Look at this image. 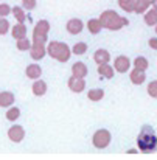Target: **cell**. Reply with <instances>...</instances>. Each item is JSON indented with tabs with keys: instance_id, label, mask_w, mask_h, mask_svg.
I'll return each mask as SVG.
<instances>
[{
	"instance_id": "obj_27",
	"label": "cell",
	"mask_w": 157,
	"mask_h": 160,
	"mask_svg": "<svg viewBox=\"0 0 157 160\" xmlns=\"http://www.w3.org/2000/svg\"><path fill=\"white\" fill-rule=\"evenodd\" d=\"M31 48V42L27 39V38H22V39H17V50L20 52H27Z\"/></svg>"
},
{
	"instance_id": "obj_10",
	"label": "cell",
	"mask_w": 157,
	"mask_h": 160,
	"mask_svg": "<svg viewBox=\"0 0 157 160\" xmlns=\"http://www.w3.org/2000/svg\"><path fill=\"white\" fill-rule=\"evenodd\" d=\"M65 28H67V31H68L70 34H79V33L83 31V28H84V23H83V20H79V19H70V20L67 22Z\"/></svg>"
},
{
	"instance_id": "obj_17",
	"label": "cell",
	"mask_w": 157,
	"mask_h": 160,
	"mask_svg": "<svg viewBox=\"0 0 157 160\" xmlns=\"http://www.w3.org/2000/svg\"><path fill=\"white\" fill-rule=\"evenodd\" d=\"M98 75L103 76V78L110 79V78H114V68L109 65V62H106V64H98Z\"/></svg>"
},
{
	"instance_id": "obj_13",
	"label": "cell",
	"mask_w": 157,
	"mask_h": 160,
	"mask_svg": "<svg viewBox=\"0 0 157 160\" xmlns=\"http://www.w3.org/2000/svg\"><path fill=\"white\" fill-rule=\"evenodd\" d=\"M72 73L73 76H78V78H86L89 70H87V65L84 62H75L72 65Z\"/></svg>"
},
{
	"instance_id": "obj_20",
	"label": "cell",
	"mask_w": 157,
	"mask_h": 160,
	"mask_svg": "<svg viewBox=\"0 0 157 160\" xmlns=\"http://www.w3.org/2000/svg\"><path fill=\"white\" fill-rule=\"evenodd\" d=\"M153 0H135V6H134V12L137 14H142L145 12L149 6H151Z\"/></svg>"
},
{
	"instance_id": "obj_4",
	"label": "cell",
	"mask_w": 157,
	"mask_h": 160,
	"mask_svg": "<svg viewBox=\"0 0 157 160\" xmlns=\"http://www.w3.org/2000/svg\"><path fill=\"white\" fill-rule=\"evenodd\" d=\"M47 54H50L53 59L59 62H67L72 56V50L65 42L61 41H52L47 44Z\"/></svg>"
},
{
	"instance_id": "obj_2",
	"label": "cell",
	"mask_w": 157,
	"mask_h": 160,
	"mask_svg": "<svg viewBox=\"0 0 157 160\" xmlns=\"http://www.w3.org/2000/svg\"><path fill=\"white\" fill-rule=\"evenodd\" d=\"M137 145L139 149L145 154L148 152H154L157 149V137L154 134V129L151 126H143L139 137H137Z\"/></svg>"
},
{
	"instance_id": "obj_3",
	"label": "cell",
	"mask_w": 157,
	"mask_h": 160,
	"mask_svg": "<svg viewBox=\"0 0 157 160\" xmlns=\"http://www.w3.org/2000/svg\"><path fill=\"white\" fill-rule=\"evenodd\" d=\"M100 22H101L103 28L110 30V31H118V30H121L124 25L129 23V20H128L126 17H121L118 12H115V11H112V9H106V11L101 12Z\"/></svg>"
},
{
	"instance_id": "obj_33",
	"label": "cell",
	"mask_w": 157,
	"mask_h": 160,
	"mask_svg": "<svg viewBox=\"0 0 157 160\" xmlns=\"http://www.w3.org/2000/svg\"><path fill=\"white\" fill-rule=\"evenodd\" d=\"M151 6H153V8H154V9H156V11H157V0H153V3H151Z\"/></svg>"
},
{
	"instance_id": "obj_19",
	"label": "cell",
	"mask_w": 157,
	"mask_h": 160,
	"mask_svg": "<svg viewBox=\"0 0 157 160\" xmlns=\"http://www.w3.org/2000/svg\"><path fill=\"white\" fill-rule=\"evenodd\" d=\"M101 28H103V25H101L100 19H90L87 22V30L90 34H98L101 31Z\"/></svg>"
},
{
	"instance_id": "obj_9",
	"label": "cell",
	"mask_w": 157,
	"mask_h": 160,
	"mask_svg": "<svg viewBox=\"0 0 157 160\" xmlns=\"http://www.w3.org/2000/svg\"><path fill=\"white\" fill-rule=\"evenodd\" d=\"M129 79H131L132 84L140 86V84H143L146 81V73H145V70H140V68H135L134 67V70L129 73Z\"/></svg>"
},
{
	"instance_id": "obj_7",
	"label": "cell",
	"mask_w": 157,
	"mask_h": 160,
	"mask_svg": "<svg viewBox=\"0 0 157 160\" xmlns=\"http://www.w3.org/2000/svg\"><path fill=\"white\" fill-rule=\"evenodd\" d=\"M67 86H68V89L72 90V92H75V93H81L84 89H86V81H84V78H78V76H70L68 78V81H67Z\"/></svg>"
},
{
	"instance_id": "obj_18",
	"label": "cell",
	"mask_w": 157,
	"mask_h": 160,
	"mask_svg": "<svg viewBox=\"0 0 157 160\" xmlns=\"http://www.w3.org/2000/svg\"><path fill=\"white\" fill-rule=\"evenodd\" d=\"M143 19H145V23H146V25H149V27H154V25L157 23V11L154 9V8H151V9H146V12H145Z\"/></svg>"
},
{
	"instance_id": "obj_22",
	"label": "cell",
	"mask_w": 157,
	"mask_h": 160,
	"mask_svg": "<svg viewBox=\"0 0 157 160\" xmlns=\"http://www.w3.org/2000/svg\"><path fill=\"white\" fill-rule=\"evenodd\" d=\"M87 98L90 101H100V100L104 98V90L103 89H92V90H89Z\"/></svg>"
},
{
	"instance_id": "obj_8",
	"label": "cell",
	"mask_w": 157,
	"mask_h": 160,
	"mask_svg": "<svg viewBox=\"0 0 157 160\" xmlns=\"http://www.w3.org/2000/svg\"><path fill=\"white\" fill-rule=\"evenodd\" d=\"M131 67V61L128 56H117L115 61H114V68L118 72V73H126Z\"/></svg>"
},
{
	"instance_id": "obj_1",
	"label": "cell",
	"mask_w": 157,
	"mask_h": 160,
	"mask_svg": "<svg viewBox=\"0 0 157 160\" xmlns=\"http://www.w3.org/2000/svg\"><path fill=\"white\" fill-rule=\"evenodd\" d=\"M50 31L48 20H39L33 28V44L28 50L34 61H41L47 54V38Z\"/></svg>"
},
{
	"instance_id": "obj_15",
	"label": "cell",
	"mask_w": 157,
	"mask_h": 160,
	"mask_svg": "<svg viewBox=\"0 0 157 160\" xmlns=\"http://www.w3.org/2000/svg\"><path fill=\"white\" fill-rule=\"evenodd\" d=\"M94 61L97 64H106V62L110 61V53L107 50H104V48H100V50H97L94 53Z\"/></svg>"
},
{
	"instance_id": "obj_25",
	"label": "cell",
	"mask_w": 157,
	"mask_h": 160,
	"mask_svg": "<svg viewBox=\"0 0 157 160\" xmlns=\"http://www.w3.org/2000/svg\"><path fill=\"white\" fill-rule=\"evenodd\" d=\"M134 67H135V68H140V70H146V68L149 67V62H148L146 58L137 56V58L134 59Z\"/></svg>"
},
{
	"instance_id": "obj_26",
	"label": "cell",
	"mask_w": 157,
	"mask_h": 160,
	"mask_svg": "<svg viewBox=\"0 0 157 160\" xmlns=\"http://www.w3.org/2000/svg\"><path fill=\"white\" fill-rule=\"evenodd\" d=\"M87 44L86 42H76L75 45H73V48H72V53L76 54V56H81V54H84L87 52Z\"/></svg>"
},
{
	"instance_id": "obj_16",
	"label": "cell",
	"mask_w": 157,
	"mask_h": 160,
	"mask_svg": "<svg viewBox=\"0 0 157 160\" xmlns=\"http://www.w3.org/2000/svg\"><path fill=\"white\" fill-rule=\"evenodd\" d=\"M11 34H13L14 39L27 38V27H25V23H20V22H19L17 25H14L13 30H11Z\"/></svg>"
},
{
	"instance_id": "obj_23",
	"label": "cell",
	"mask_w": 157,
	"mask_h": 160,
	"mask_svg": "<svg viewBox=\"0 0 157 160\" xmlns=\"http://www.w3.org/2000/svg\"><path fill=\"white\" fill-rule=\"evenodd\" d=\"M118 5L123 11L126 12H134V6H135V0H118Z\"/></svg>"
},
{
	"instance_id": "obj_6",
	"label": "cell",
	"mask_w": 157,
	"mask_h": 160,
	"mask_svg": "<svg viewBox=\"0 0 157 160\" xmlns=\"http://www.w3.org/2000/svg\"><path fill=\"white\" fill-rule=\"evenodd\" d=\"M8 138L13 142V143H20L23 138H25V129L19 124H14L8 129Z\"/></svg>"
},
{
	"instance_id": "obj_24",
	"label": "cell",
	"mask_w": 157,
	"mask_h": 160,
	"mask_svg": "<svg viewBox=\"0 0 157 160\" xmlns=\"http://www.w3.org/2000/svg\"><path fill=\"white\" fill-rule=\"evenodd\" d=\"M19 117H20V109L9 106V109L6 110V120L8 121H16V120H19Z\"/></svg>"
},
{
	"instance_id": "obj_14",
	"label": "cell",
	"mask_w": 157,
	"mask_h": 160,
	"mask_svg": "<svg viewBox=\"0 0 157 160\" xmlns=\"http://www.w3.org/2000/svg\"><path fill=\"white\" fill-rule=\"evenodd\" d=\"M16 98L13 92H0V107H9L14 104Z\"/></svg>"
},
{
	"instance_id": "obj_34",
	"label": "cell",
	"mask_w": 157,
	"mask_h": 160,
	"mask_svg": "<svg viewBox=\"0 0 157 160\" xmlns=\"http://www.w3.org/2000/svg\"><path fill=\"white\" fill-rule=\"evenodd\" d=\"M154 27H156V33H157V23H156V25H154Z\"/></svg>"
},
{
	"instance_id": "obj_21",
	"label": "cell",
	"mask_w": 157,
	"mask_h": 160,
	"mask_svg": "<svg viewBox=\"0 0 157 160\" xmlns=\"http://www.w3.org/2000/svg\"><path fill=\"white\" fill-rule=\"evenodd\" d=\"M11 12L14 14V17L17 19V22L23 23L27 20V12H25L23 6H14V8H11Z\"/></svg>"
},
{
	"instance_id": "obj_32",
	"label": "cell",
	"mask_w": 157,
	"mask_h": 160,
	"mask_svg": "<svg viewBox=\"0 0 157 160\" xmlns=\"http://www.w3.org/2000/svg\"><path fill=\"white\" fill-rule=\"evenodd\" d=\"M148 45H149L153 50H157V38H151V39L148 41Z\"/></svg>"
},
{
	"instance_id": "obj_28",
	"label": "cell",
	"mask_w": 157,
	"mask_h": 160,
	"mask_svg": "<svg viewBox=\"0 0 157 160\" xmlns=\"http://www.w3.org/2000/svg\"><path fill=\"white\" fill-rule=\"evenodd\" d=\"M146 92L151 98H157V79L156 81H151L146 87Z\"/></svg>"
},
{
	"instance_id": "obj_11",
	"label": "cell",
	"mask_w": 157,
	"mask_h": 160,
	"mask_svg": "<svg viewBox=\"0 0 157 160\" xmlns=\"http://www.w3.org/2000/svg\"><path fill=\"white\" fill-rule=\"evenodd\" d=\"M25 75H27V78H30V79H38V78H41V75H42V68H41L39 64H30V65L25 68Z\"/></svg>"
},
{
	"instance_id": "obj_29",
	"label": "cell",
	"mask_w": 157,
	"mask_h": 160,
	"mask_svg": "<svg viewBox=\"0 0 157 160\" xmlns=\"http://www.w3.org/2000/svg\"><path fill=\"white\" fill-rule=\"evenodd\" d=\"M9 31V22L5 17H0V36H5Z\"/></svg>"
},
{
	"instance_id": "obj_12",
	"label": "cell",
	"mask_w": 157,
	"mask_h": 160,
	"mask_svg": "<svg viewBox=\"0 0 157 160\" xmlns=\"http://www.w3.org/2000/svg\"><path fill=\"white\" fill-rule=\"evenodd\" d=\"M31 90H33V95H36V97H42V95L47 93V82L38 78V79H34Z\"/></svg>"
},
{
	"instance_id": "obj_5",
	"label": "cell",
	"mask_w": 157,
	"mask_h": 160,
	"mask_svg": "<svg viewBox=\"0 0 157 160\" xmlns=\"http://www.w3.org/2000/svg\"><path fill=\"white\" fill-rule=\"evenodd\" d=\"M110 140H112V135H110V132H109L107 129H98V131L94 134V137H92V143H94V146L98 148V149L107 148L109 143H110Z\"/></svg>"
},
{
	"instance_id": "obj_31",
	"label": "cell",
	"mask_w": 157,
	"mask_h": 160,
	"mask_svg": "<svg viewBox=\"0 0 157 160\" xmlns=\"http://www.w3.org/2000/svg\"><path fill=\"white\" fill-rule=\"evenodd\" d=\"M8 14H11V6L8 3H2L0 5V17H6Z\"/></svg>"
},
{
	"instance_id": "obj_30",
	"label": "cell",
	"mask_w": 157,
	"mask_h": 160,
	"mask_svg": "<svg viewBox=\"0 0 157 160\" xmlns=\"http://www.w3.org/2000/svg\"><path fill=\"white\" fill-rule=\"evenodd\" d=\"M36 5H38V2H36V0H22V6H23V9H27V11L34 9V8H36Z\"/></svg>"
}]
</instances>
